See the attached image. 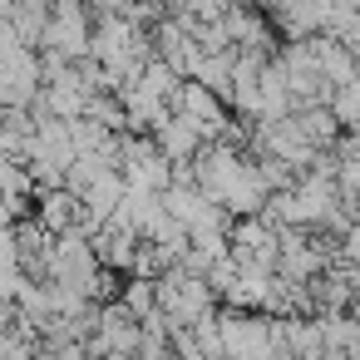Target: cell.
I'll list each match as a JSON object with an SVG mask.
<instances>
[{
    "instance_id": "obj_1",
    "label": "cell",
    "mask_w": 360,
    "mask_h": 360,
    "mask_svg": "<svg viewBox=\"0 0 360 360\" xmlns=\"http://www.w3.org/2000/svg\"><path fill=\"white\" fill-rule=\"evenodd\" d=\"M148 139H153V148H158V153H163L173 168L193 163V158H198V148L207 143V139H202V134H198V129H193L183 114H173V109H168V114H163V119L148 129Z\"/></svg>"
},
{
    "instance_id": "obj_2",
    "label": "cell",
    "mask_w": 360,
    "mask_h": 360,
    "mask_svg": "<svg viewBox=\"0 0 360 360\" xmlns=\"http://www.w3.org/2000/svg\"><path fill=\"white\" fill-rule=\"evenodd\" d=\"M30 217H35L50 237H60V232L75 227V217H79V198H75L70 188H45V193L30 198Z\"/></svg>"
},
{
    "instance_id": "obj_3",
    "label": "cell",
    "mask_w": 360,
    "mask_h": 360,
    "mask_svg": "<svg viewBox=\"0 0 360 360\" xmlns=\"http://www.w3.org/2000/svg\"><path fill=\"white\" fill-rule=\"evenodd\" d=\"M119 198H124V178H119V168H109V173H99V178L79 193V207H84V212H94V217L104 222V217L119 207Z\"/></svg>"
},
{
    "instance_id": "obj_4",
    "label": "cell",
    "mask_w": 360,
    "mask_h": 360,
    "mask_svg": "<svg viewBox=\"0 0 360 360\" xmlns=\"http://www.w3.org/2000/svg\"><path fill=\"white\" fill-rule=\"evenodd\" d=\"M114 301H119V306H124V311H129L134 321H143V316H148V311L158 306V301H153V281H148V276H124V281H119V296H114Z\"/></svg>"
},
{
    "instance_id": "obj_5",
    "label": "cell",
    "mask_w": 360,
    "mask_h": 360,
    "mask_svg": "<svg viewBox=\"0 0 360 360\" xmlns=\"http://www.w3.org/2000/svg\"><path fill=\"white\" fill-rule=\"evenodd\" d=\"M326 109H330V119H335L340 129H355V119H360V84L330 89V94H326Z\"/></svg>"
},
{
    "instance_id": "obj_6",
    "label": "cell",
    "mask_w": 360,
    "mask_h": 360,
    "mask_svg": "<svg viewBox=\"0 0 360 360\" xmlns=\"http://www.w3.org/2000/svg\"><path fill=\"white\" fill-rule=\"evenodd\" d=\"M94 360H134V355H124V350H104V355H94Z\"/></svg>"
}]
</instances>
